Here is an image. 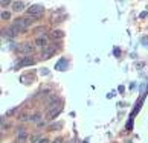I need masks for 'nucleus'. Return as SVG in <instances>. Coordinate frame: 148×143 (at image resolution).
Returning a JSON list of instances; mask_svg holds the SVG:
<instances>
[{
    "mask_svg": "<svg viewBox=\"0 0 148 143\" xmlns=\"http://www.w3.org/2000/svg\"><path fill=\"white\" fill-rule=\"evenodd\" d=\"M8 5H9V2H5V0L2 2V6H8Z\"/></svg>",
    "mask_w": 148,
    "mask_h": 143,
    "instance_id": "ddd939ff",
    "label": "nucleus"
},
{
    "mask_svg": "<svg viewBox=\"0 0 148 143\" xmlns=\"http://www.w3.org/2000/svg\"><path fill=\"white\" fill-rule=\"evenodd\" d=\"M40 143H49V140H47V139H41Z\"/></svg>",
    "mask_w": 148,
    "mask_h": 143,
    "instance_id": "4468645a",
    "label": "nucleus"
},
{
    "mask_svg": "<svg viewBox=\"0 0 148 143\" xmlns=\"http://www.w3.org/2000/svg\"><path fill=\"white\" fill-rule=\"evenodd\" d=\"M53 143H64L63 139H57V140H53Z\"/></svg>",
    "mask_w": 148,
    "mask_h": 143,
    "instance_id": "f8f14e48",
    "label": "nucleus"
},
{
    "mask_svg": "<svg viewBox=\"0 0 148 143\" xmlns=\"http://www.w3.org/2000/svg\"><path fill=\"white\" fill-rule=\"evenodd\" d=\"M12 11L14 12H21L25 9V2H12Z\"/></svg>",
    "mask_w": 148,
    "mask_h": 143,
    "instance_id": "423d86ee",
    "label": "nucleus"
},
{
    "mask_svg": "<svg viewBox=\"0 0 148 143\" xmlns=\"http://www.w3.org/2000/svg\"><path fill=\"white\" fill-rule=\"evenodd\" d=\"M61 111H63V105H55V108L51 107V108H49V111H47V114H46V119H47V120L55 119Z\"/></svg>",
    "mask_w": 148,
    "mask_h": 143,
    "instance_id": "f03ea898",
    "label": "nucleus"
},
{
    "mask_svg": "<svg viewBox=\"0 0 148 143\" xmlns=\"http://www.w3.org/2000/svg\"><path fill=\"white\" fill-rule=\"evenodd\" d=\"M0 17H2V20H9V18H11V14H9V12H6V11H3Z\"/></svg>",
    "mask_w": 148,
    "mask_h": 143,
    "instance_id": "1a4fd4ad",
    "label": "nucleus"
},
{
    "mask_svg": "<svg viewBox=\"0 0 148 143\" xmlns=\"http://www.w3.org/2000/svg\"><path fill=\"white\" fill-rule=\"evenodd\" d=\"M35 63V59L34 58H31V57H25L21 61L18 63V67H25V65H31V64H34Z\"/></svg>",
    "mask_w": 148,
    "mask_h": 143,
    "instance_id": "0eeeda50",
    "label": "nucleus"
},
{
    "mask_svg": "<svg viewBox=\"0 0 148 143\" xmlns=\"http://www.w3.org/2000/svg\"><path fill=\"white\" fill-rule=\"evenodd\" d=\"M34 49H35L34 44H31V43H23V44L17 49V52L23 53V55H31L32 52H34Z\"/></svg>",
    "mask_w": 148,
    "mask_h": 143,
    "instance_id": "7ed1b4c3",
    "label": "nucleus"
},
{
    "mask_svg": "<svg viewBox=\"0 0 148 143\" xmlns=\"http://www.w3.org/2000/svg\"><path fill=\"white\" fill-rule=\"evenodd\" d=\"M60 126H61V123H55V125H52V126H51V129H53V128H60Z\"/></svg>",
    "mask_w": 148,
    "mask_h": 143,
    "instance_id": "9d476101",
    "label": "nucleus"
},
{
    "mask_svg": "<svg viewBox=\"0 0 148 143\" xmlns=\"http://www.w3.org/2000/svg\"><path fill=\"white\" fill-rule=\"evenodd\" d=\"M64 31H60V29H57V31H52L51 32V37H52V40H61V38H64Z\"/></svg>",
    "mask_w": 148,
    "mask_h": 143,
    "instance_id": "6e6552de",
    "label": "nucleus"
},
{
    "mask_svg": "<svg viewBox=\"0 0 148 143\" xmlns=\"http://www.w3.org/2000/svg\"><path fill=\"white\" fill-rule=\"evenodd\" d=\"M43 31H45V27H37L35 29V32H41V34H43Z\"/></svg>",
    "mask_w": 148,
    "mask_h": 143,
    "instance_id": "9b49d317",
    "label": "nucleus"
},
{
    "mask_svg": "<svg viewBox=\"0 0 148 143\" xmlns=\"http://www.w3.org/2000/svg\"><path fill=\"white\" fill-rule=\"evenodd\" d=\"M35 46L40 47V49H46V47H47V38H46L45 35L37 37V38H35Z\"/></svg>",
    "mask_w": 148,
    "mask_h": 143,
    "instance_id": "20e7f679",
    "label": "nucleus"
},
{
    "mask_svg": "<svg viewBox=\"0 0 148 143\" xmlns=\"http://www.w3.org/2000/svg\"><path fill=\"white\" fill-rule=\"evenodd\" d=\"M43 11H45L43 5L35 3V5H31V6L28 8V15H29V17H34V18H38L43 14Z\"/></svg>",
    "mask_w": 148,
    "mask_h": 143,
    "instance_id": "f257e3e1",
    "label": "nucleus"
},
{
    "mask_svg": "<svg viewBox=\"0 0 148 143\" xmlns=\"http://www.w3.org/2000/svg\"><path fill=\"white\" fill-rule=\"evenodd\" d=\"M55 52H57V47H55V46H47V47L45 49V52H43V58H45V59L51 58Z\"/></svg>",
    "mask_w": 148,
    "mask_h": 143,
    "instance_id": "39448f33",
    "label": "nucleus"
}]
</instances>
